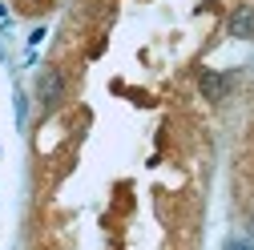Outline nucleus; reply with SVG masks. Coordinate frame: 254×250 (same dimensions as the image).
I'll use <instances>...</instances> for the list:
<instances>
[{
	"label": "nucleus",
	"instance_id": "obj_1",
	"mask_svg": "<svg viewBox=\"0 0 254 250\" xmlns=\"http://www.w3.org/2000/svg\"><path fill=\"white\" fill-rule=\"evenodd\" d=\"M37 93H41L45 105H57L61 93H65V77H61V69H45L41 81H37Z\"/></svg>",
	"mask_w": 254,
	"mask_h": 250
},
{
	"label": "nucleus",
	"instance_id": "obj_2",
	"mask_svg": "<svg viewBox=\"0 0 254 250\" xmlns=\"http://www.w3.org/2000/svg\"><path fill=\"white\" fill-rule=\"evenodd\" d=\"M198 85H202V93H206L210 101H222V97L230 93V77H222V73H210V69H202Z\"/></svg>",
	"mask_w": 254,
	"mask_h": 250
},
{
	"label": "nucleus",
	"instance_id": "obj_3",
	"mask_svg": "<svg viewBox=\"0 0 254 250\" xmlns=\"http://www.w3.org/2000/svg\"><path fill=\"white\" fill-rule=\"evenodd\" d=\"M230 37H254V8L250 4L230 16Z\"/></svg>",
	"mask_w": 254,
	"mask_h": 250
}]
</instances>
